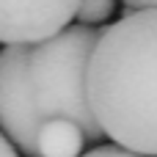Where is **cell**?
<instances>
[{
    "mask_svg": "<svg viewBox=\"0 0 157 157\" xmlns=\"http://www.w3.org/2000/svg\"><path fill=\"white\" fill-rule=\"evenodd\" d=\"M102 30L69 25L39 44H11L0 52V132L22 155L36 157L39 130L50 119L75 121L86 141H99L88 102V63Z\"/></svg>",
    "mask_w": 157,
    "mask_h": 157,
    "instance_id": "obj_1",
    "label": "cell"
},
{
    "mask_svg": "<svg viewBox=\"0 0 157 157\" xmlns=\"http://www.w3.org/2000/svg\"><path fill=\"white\" fill-rule=\"evenodd\" d=\"M88 102L116 146L157 157V8L130 11L102 30L88 63Z\"/></svg>",
    "mask_w": 157,
    "mask_h": 157,
    "instance_id": "obj_2",
    "label": "cell"
},
{
    "mask_svg": "<svg viewBox=\"0 0 157 157\" xmlns=\"http://www.w3.org/2000/svg\"><path fill=\"white\" fill-rule=\"evenodd\" d=\"M80 0H0V41L39 44L77 19Z\"/></svg>",
    "mask_w": 157,
    "mask_h": 157,
    "instance_id": "obj_3",
    "label": "cell"
},
{
    "mask_svg": "<svg viewBox=\"0 0 157 157\" xmlns=\"http://www.w3.org/2000/svg\"><path fill=\"white\" fill-rule=\"evenodd\" d=\"M86 135L69 119H50L39 130L36 157H83Z\"/></svg>",
    "mask_w": 157,
    "mask_h": 157,
    "instance_id": "obj_4",
    "label": "cell"
},
{
    "mask_svg": "<svg viewBox=\"0 0 157 157\" xmlns=\"http://www.w3.org/2000/svg\"><path fill=\"white\" fill-rule=\"evenodd\" d=\"M113 8H116V0H80V8H77V25L97 28L99 22L110 19Z\"/></svg>",
    "mask_w": 157,
    "mask_h": 157,
    "instance_id": "obj_5",
    "label": "cell"
},
{
    "mask_svg": "<svg viewBox=\"0 0 157 157\" xmlns=\"http://www.w3.org/2000/svg\"><path fill=\"white\" fill-rule=\"evenodd\" d=\"M83 157H144V155H135V152H130V149H121V146L110 144V146H97V149L86 152Z\"/></svg>",
    "mask_w": 157,
    "mask_h": 157,
    "instance_id": "obj_6",
    "label": "cell"
},
{
    "mask_svg": "<svg viewBox=\"0 0 157 157\" xmlns=\"http://www.w3.org/2000/svg\"><path fill=\"white\" fill-rule=\"evenodd\" d=\"M127 8L132 11H144V8H157V0H121Z\"/></svg>",
    "mask_w": 157,
    "mask_h": 157,
    "instance_id": "obj_7",
    "label": "cell"
},
{
    "mask_svg": "<svg viewBox=\"0 0 157 157\" xmlns=\"http://www.w3.org/2000/svg\"><path fill=\"white\" fill-rule=\"evenodd\" d=\"M0 157H17V149L11 146V141L0 132Z\"/></svg>",
    "mask_w": 157,
    "mask_h": 157,
    "instance_id": "obj_8",
    "label": "cell"
}]
</instances>
